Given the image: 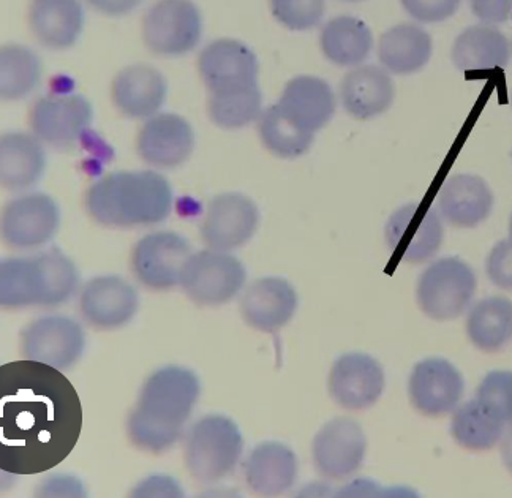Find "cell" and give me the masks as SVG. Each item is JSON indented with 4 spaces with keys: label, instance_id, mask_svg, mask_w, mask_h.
<instances>
[{
    "label": "cell",
    "instance_id": "obj_45",
    "mask_svg": "<svg viewBox=\"0 0 512 498\" xmlns=\"http://www.w3.org/2000/svg\"><path fill=\"white\" fill-rule=\"evenodd\" d=\"M501 459L503 464L512 473V424L508 432L501 438Z\"/></svg>",
    "mask_w": 512,
    "mask_h": 498
},
{
    "label": "cell",
    "instance_id": "obj_11",
    "mask_svg": "<svg viewBox=\"0 0 512 498\" xmlns=\"http://www.w3.org/2000/svg\"><path fill=\"white\" fill-rule=\"evenodd\" d=\"M86 348V334L78 321L64 315L37 318L21 332L24 358L70 369L80 361Z\"/></svg>",
    "mask_w": 512,
    "mask_h": 498
},
{
    "label": "cell",
    "instance_id": "obj_1",
    "mask_svg": "<svg viewBox=\"0 0 512 498\" xmlns=\"http://www.w3.org/2000/svg\"><path fill=\"white\" fill-rule=\"evenodd\" d=\"M81 400L61 370L37 361L0 367V468L37 475L64 462L81 434Z\"/></svg>",
    "mask_w": 512,
    "mask_h": 498
},
{
    "label": "cell",
    "instance_id": "obj_9",
    "mask_svg": "<svg viewBox=\"0 0 512 498\" xmlns=\"http://www.w3.org/2000/svg\"><path fill=\"white\" fill-rule=\"evenodd\" d=\"M198 72L209 95L233 94L260 87V62L249 46L234 38L209 43L198 57Z\"/></svg>",
    "mask_w": 512,
    "mask_h": 498
},
{
    "label": "cell",
    "instance_id": "obj_8",
    "mask_svg": "<svg viewBox=\"0 0 512 498\" xmlns=\"http://www.w3.org/2000/svg\"><path fill=\"white\" fill-rule=\"evenodd\" d=\"M203 34V19L192 0H159L143 19L147 50L163 57H179L195 50Z\"/></svg>",
    "mask_w": 512,
    "mask_h": 498
},
{
    "label": "cell",
    "instance_id": "obj_41",
    "mask_svg": "<svg viewBox=\"0 0 512 498\" xmlns=\"http://www.w3.org/2000/svg\"><path fill=\"white\" fill-rule=\"evenodd\" d=\"M471 12L482 24H503L511 18L512 0H468Z\"/></svg>",
    "mask_w": 512,
    "mask_h": 498
},
{
    "label": "cell",
    "instance_id": "obj_2",
    "mask_svg": "<svg viewBox=\"0 0 512 498\" xmlns=\"http://www.w3.org/2000/svg\"><path fill=\"white\" fill-rule=\"evenodd\" d=\"M200 380L185 367L155 370L128 416L127 434L136 448L163 453L181 437L200 397Z\"/></svg>",
    "mask_w": 512,
    "mask_h": 498
},
{
    "label": "cell",
    "instance_id": "obj_23",
    "mask_svg": "<svg viewBox=\"0 0 512 498\" xmlns=\"http://www.w3.org/2000/svg\"><path fill=\"white\" fill-rule=\"evenodd\" d=\"M168 95L165 76L151 65H130L117 73L111 99L119 113L130 119H149L159 114Z\"/></svg>",
    "mask_w": 512,
    "mask_h": 498
},
{
    "label": "cell",
    "instance_id": "obj_7",
    "mask_svg": "<svg viewBox=\"0 0 512 498\" xmlns=\"http://www.w3.org/2000/svg\"><path fill=\"white\" fill-rule=\"evenodd\" d=\"M247 271L238 258L222 250L192 253L181 277L185 295L200 306H223L241 293Z\"/></svg>",
    "mask_w": 512,
    "mask_h": 498
},
{
    "label": "cell",
    "instance_id": "obj_36",
    "mask_svg": "<svg viewBox=\"0 0 512 498\" xmlns=\"http://www.w3.org/2000/svg\"><path fill=\"white\" fill-rule=\"evenodd\" d=\"M208 111L211 121L220 129L238 130L260 119L263 95L260 87L233 94L209 95Z\"/></svg>",
    "mask_w": 512,
    "mask_h": 498
},
{
    "label": "cell",
    "instance_id": "obj_40",
    "mask_svg": "<svg viewBox=\"0 0 512 498\" xmlns=\"http://www.w3.org/2000/svg\"><path fill=\"white\" fill-rule=\"evenodd\" d=\"M486 272L495 287L512 291V241L505 239L495 244L487 255Z\"/></svg>",
    "mask_w": 512,
    "mask_h": 498
},
{
    "label": "cell",
    "instance_id": "obj_26",
    "mask_svg": "<svg viewBox=\"0 0 512 498\" xmlns=\"http://www.w3.org/2000/svg\"><path fill=\"white\" fill-rule=\"evenodd\" d=\"M29 26L49 50H68L83 34V5L80 0H32Z\"/></svg>",
    "mask_w": 512,
    "mask_h": 498
},
{
    "label": "cell",
    "instance_id": "obj_15",
    "mask_svg": "<svg viewBox=\"0 0 512 498\" xmlns=\"http://www.w3.org/2000/svg\"><path fill=\"white\" fill-rule=\"evenodd\" d=\"M260 225V209L252 198L228 192L209 201L201 238L209 249L231 252L245 246Z\"/></svg>",
    "mask_w": 512,
    "mask_h": 498
},
{
    "label": "cell",
    "instance_id": "obj_13",
    "mask_svg": "<svg viewBox=\"0 0 512 498\" xmlns=\"http://www.w3.org/2000/svg\"><path fill=\"white\" fill-rule=\"evenodd\" d=\"M92 119L94 110L83 95L49 94L32 106L31 129L42 143L68 149L83 138Z\"/></svg>",
    "mask_w": 512,
    "mask_h": 498
},
{
    "label": "cell",
    "instance_id": "obj_47",
    "mask_svg": "<svg viewBox=\"0 0 512 498\" xmlns=\"http://www.w3.org/2000/svg\"><path fill=\"white\" fill-rule=\"evenodd\" d=\"M343 2H351V4H356V2H364V0H343Z\"/></svg>",
    "mask_w": 512,
    "mask_h": 498
},
{
    "label": "cell",
    "instance_id": "obj_21",
    "mask_svg": "<svg viewBox=\"0 0 512 498\" xmlns=\"http://www.w3.org/2000/svg\"><path fill=\"white\" fill-rule=\"evenodd\" d=\"M298 293L282 277H263L247 287L241 298V315L256 331H280L298 310Z\"/></svg>",
    "mask_w": 512,
    "mask_h": 498
},
{
    "label": "cell",
    "instance_id": "obj_16",
    "mask_svg": "<svg viewBox=\"0 0 512 498\" xmlns=\"http://www.w3.org/2000/svg\"><path fill=\"white\" fill-rule=\"evenodd\" d=\"M367 438L350 418L331 419L313 438V464L328 480H347L364 464Z\"/></svg>",
    "mask_w": 512,
    "mask_h": 498
},
{
    "label": "cell",
    "instance_id": "obj_48",
    "mask_svg": "<svg viewBox=\"0 0 512 498\" xmlns=\"http://www.w3.org/2000/svg\"><path fill=\"white\" fill-rule=\"evenodd\" d=\"M511 103H512V95H511Z\"/></svg>",
    "mask_w": 512,
    "mask_h": 498
},
{
    "label": "cell",
    "instance_id": "obj_25",
    "mask_svg": "<svg viewBox=\"0 0 512 498\" xmlns=\"http://www.w3.org/2000/svg\"><path fill=\"white\" fill-rule=\"evenodd\" d=\"M396 97V86L389 72L375 65H359L343 76L340 100L354 119L369 121L386 113Z\"/></svg>",
    "mask_w": 512,
    "mask_h": 498
},
{
    "label": "cell",
    "instance_id": "obj_22",
    "mask_svg": "<svg viewBox=\"0 0 512 498\" xmlns=\"http://www.w3.org/2000/svg\"><path fill=\"white\" fill-rule=\"evenodd\" d=\"M275 105L301 129L317 133L336 114L337 99L328 81L318 76L301 75L285 84Z\"/></svg>",
    "mask_w": 512,
    "mask_h": 498
},
{
    "label": "cell",
    "instance_id": "obj_32",
    "mask_svg": "<svg viewBox=\"0 0 512 498\" xmlns=\"http://www.w3.org/2000/svg\"><path fill=\"white\" fill-rule=\"evenodd\" d=\"M467 334L471 344L486 353H497L512 340V301L503 296H490L476 302L467 318Z\"/></svg>",
    "mask_w": 512,
    "mask_h": 498
},
{
    "label": "cell",
    "instance_id": "obj_37",
    "mask_svg": "<svg viewBox=\"0 0 512 498\" xmlns=\"http://www.w3.org/2000/svg\"><path fill=\"white\" fill-rule=\"evenodd\" d=\"M272 16L290 31L317 27L326 12V0H269Z\"/></svg>",
    "mask_w": 512,
    "mask_h": 498
},
{
    "label": "cell",
    "instance_id": "obj_24",
    "mask_svg": "<svg viewBox=\"0 0 512 498\" xmlns=\"http://www.w3.org/2000/svg\"><path fill=\"white\" fill-rule=\"evenodd\" d=\"M494 203V193L489 184L475 174L452 176L438 195L441 219L457 228H475L486 222Z\"/></svg>",
    "mask_w": 512,
    "mask_h": 498
},
{
    "label": "cell",
    "instance_id": "obj_28",
    "mask_svg": "<svg viewBox=\"0 0 512 498\" xmlns=\"http://www.w3.org/2000/svg\"><path fill=\"white\" fill-rule=\"evenodd\" d=\"M46 168L42 141L29 133L10 132L0 138V182L8 190L34 187Z\"/></svg>",
    "mask_w": 512,
    "mask_h": 498
},
{
    "label": "cell",
    "instance_id": "obj_43",
    "mask_svg": "<svg viewBox=\"0 0 512 498\" xmlns=\"http://www.w3.org/2000/svg\"><path fill=\"white\" fill-rule=\"evenodd\" d=\"M40 497H84L86 489L73 476H53L38 489Z\"/></svg>",
    "mask_w": 512,
    "mask_h": 498
},
{
    "label": "cell",
    "instance_id": "obj_12",
    "mask_svg": "<svg viewBox=\"0 0 512 498\" xmlns=\"http://www.w3.org/2000/svg\"><path fill=\"white\" fill-rule=\"evenodd\" d=\"M192 257L189 241L174 231H155L136 242L132 271L144 287L170 290L181 285L182 272Z\"/></svg>",
    "mask_w": 512,
    "mask_h": 498
},
{
    "label": "cell",
    "instance_id": "obj_39",
    "mask_svg": "<svg viewBox=\"0 0 512 498\" xmlns=\"http://www.w3.org/2000/svg\"><path fill=\"white\" fill-rule=\"evenodd\" d=\"M400 4L418 23L437 24L456 15L462 0H400Z\"/></svg>",
    "mask_w": 512,
    "mask_h": 498
},
{
    "label": "cell",
    "instance_id": "obj_34",
    "mask_svg": "<svg viewBox=\"0 0 512 498\" xmlns=\"http://www.w3.org/2000/svg\"><path fill=\"white\" fill-rule=\"evenodd\" d=\"M258 133L264 148L280 159H298L309 152L315 140V133L294 124L277 105L269 106L261 113Z\"/></svg>",
    "mask_w": 512,
    "mask_h": 498
},
{
    "label": "cell",
    "instance_id": "obj_44",
    "mask_svg": "<svg viewBox=\"0 0 512 498\" xmlns=\"http://www.w3.org/2000/svg\"><path fill=\"white\" fill-rule=\"evenodd\" d=\"M97 12L106 16H124L132 13L143 0H86Z\"/></svg>",
    "mask_w": 512,
    "mask_h": 498
},
{
    "label": "cell",
    "instance_id": "obj_6",
    "mask_svg": "<svg viewBox=\"0 0 512 498\" xmlns=\"http://www.w3.org/2000/svg\"><path fill=\"white\" fill-rule=\"evenodd\" d=\"M478 279L464 260L446 257L427 266L416 287V299L427 317L437 321L456 320L475 298Z\"/></svg>",
    "mask_w": 512,
    "mask_h": 498
},
{
    "label": "cell",
    "instance_id": "obj_29",
    "mask_svg": "<svg viewBox=\"0 0 512 498\" xmlns=\"http://www.w3.org/2000/svg\"><path fill=\"white\" fill-rule=\"evenodd\" d=\"M452 62L460 72H484L505 68L511 59V43L490 24L467 27L452 45Z\"/></svg>",
    "mask_w": 512,
    "mask_h": 498
},
{
    "label": "cell",
    "instance_id": "obj_3",
    "mask_svg": "<svg viewBox=\"0 0 512 498\" xmlns=\"http://www.w3.org/2000/svg\"><path fill=\"white\" fill-rule=\"evenodd\" d=\"M173 189L155 171H114L87 189L84 204L95 222L111 228L146 227L168 219Z\"/></svg>",
    "mask_w": 512,
    "mask_h": 498
},
{
    "label": "cell",
    "instance_id": "obj_10",
    "mask_svg": "<svg viewBox=\"0 0 512 498\" xmlns=\"http://www.w3.org/2000/svg\"><path fill=\"white\" fill-rule=\"evenodd\" d=\"M445 230L437 211L422 204H405L386 223V244L397 260L421 265L441 249Z\"/></svg>",
    "mask_w": 512,
    "mask_h": 498
},
{
    "label": "cell",
    "instance_id": "obj_4",
    "mask_svg": "<svg viewBox=\"0 0 512 498\" xmlns=\"http://www.w3.org/2000/svg\"><path fill=\"white\" fill-rule=\"evenodd\" d=\"M78 285V269L61 250L0 263V304L7 309L61 306L75 295Z\"/></svg>",
    "mask_w": 512,
    "mask_h": 498
},
{
    "label": "cell",
    "instance_id": "obj_27",
    "mask_svg": "<svg viewBox=\"0 0 512 498\" xmlns=\"http://www.w3.org/2000/svg\"><path fill=\"white\" fill-rule=\"evenodd\" d=\"M298 457L293 449L279 442H264L253 448L244 465L245 481L261 495L290 491L298 480Z\"/></svg>",
    "mask_w": 512,
    "mask_h": 498
},
{
    "label": "cell",
    "instance_id": "obj_19",
    "mask_svg": "<svg viewBox=\"0 0 512 498\" xmlns=\"http://www.w3.org/2000/svg\"><path fill=\"white\" fill-rule=\"evenodd\" d=\"M195 143V132L187 119L179 114L159 113L144 122L136 151L147 165L171 170L190 159Z\"/></svg>",
    "mask_w": 512,
    "mask_h": 498
},
{
    "label": "cell",
    "instance_id": "obj_33",
    "mask_svg": "<svg viewBox=\"0 0 512 498\" xmlns=\"http://www.w3.org/2000/svg\"><path fill=\"white\" fill-rule=\"evenodd\" d=\"M506 424L487 410L478 400L456 408L452 416L451 434L462 448L470 451H489L500 443Z\"/></svg>",
    "mask_w": 512,
    "mask_h": 498
},
{
    "label": "cell",
    "instance_id": "obj_5",
    "mask_svg": "<svg viewBox=\"0 0 512 498\" xmlns=\"http://www.w3.org/2000/svg\"><path fill=\"white\" fill-rule=\"evenodd\" d=\"M242 453L241 429L228 416H204L190 427L185 438V465L200 483L222 481L236 468Z\"/></svg>",
    "mask_w": 512,
    "mask_h": 498
},
{
    "label": "cell",
    "instance_id": "obj_30",
    "mask_svg": "<svg viewBox=\"0 0 512 498\" xmlns=\"http://www.w3.org/2000/svg\"><path fill=\"white\" fill-rule=\"evenodd\" d=\"M432 37L418 24L403 23L381 35L378 57L384 70L394 75H413L429 64Z\"/></svg>",
    "mask_w": 512,
    "mask_h": 498
},
{
    "label": "cell",
    "instance_id": "obj_42",
    "mask_svg": "<svg viewBox=\"0 0 512 498\" xmlns=\"http://www.w3.org/2000/svg\"><path fill=\"white\" fill-rule=\"evenodd\" d=\"M133 497H184V491L170 476H151L133 489Z\"/></svg>",
    "mask_w": 512,
    "mask_h": 498
},
{
    "label": "cell",
    "instance_id": "obj_38",
    "mask_svg": "<svg viewBox=\"0 0 512 498\" xmlns=\"http://www.w3.org/2000/svg\"><path fill=\"white\" fill-rule=\"evenodd\" d=\"M476 400L497 416L500 421L511 426L512 424V372L509 370H494L484 377L478 391Z\"/></svg>",
    "mask_w": 512,
    "mask_h": 498
},
{
    "label": "cell",
    "instance_id": "obj_46",
    "mask_svg": "<svg viewBox=\"0 0 512 498\" xmlns=\"http://www.w3.org/2000/svg\"><path fill=\"white\" fill-rule=\"evenodd\" d=\"M509 241H512V214L511 220H509Z\"/></svg>",
    "mask_w": 512,
    "mask_h": 498
},
{
    "label": "cell",
    "instance_id": "obj_20",
    "mask_svg": "<svg viewBox=\"0 0 512 498\" xmlns=\"http://www.w3.org/2000/svg\"><path fill=\"white\" fill-rule=\"evenodd\" d=\"M138 306V293L121 277H95L81 290V314L89 325L98 329L122 328L133 320Z\"/></svg>",
    "mask_w": 512,
    "mask_h": 498
},
{
    "label": "cell",
    "instance_id": "obj_35",
    "mask_svg": "<svg viewBox=\"0 0 512 498\" xmlns=\"http://www.w3.org/2000/svg\"><path fill=\"white\" fill-rule=\"evenodd\" d=\"M42 80L40 57L26 46L5 45L0 50V95L4 100L24 99Z\"/></svg>",
    "mask_w": 512,
    "mask_h": 498
},
{
    "label": "cell",
    "instance_id": "obj_18",
    "mask_svg": "<svg viewBox=\"0 0 512 498\" xmlns=\"http://www.w3.org/2000/svg\"><path fill=\"white\" fill-rule=\"evenodd\" d=\"M386 386L383 366L364 353H347L336 359L329 374V394L347 410H366L381 399Z\"/></svg>",
    "mask_w": 512,
    "mask_h": 498
},
{
    "label": "cell",
    "instance_id": "obj_14",
    "mask_svg": "<svg viewBox=\"0 0 512 498\" xmlns=\"http://www.w3.org/2000/svg\"><path fill=\"white\" fill-rule=\"evenodd\" d=\"M59 223L61 211L54 198L46 193H29L5 206L0 233L13 249H38L56 236Z\"/></svg>",
    "mask_w": 512,
    "mask_h": 498
},
{
    "label": "cell",
    "instance_id": "obj_31",
    "mask_svg": "<svg viewBox=\"0 0 512 498\" xmlns=\"http://www.w3.org/2000/svg\"><path fill=\"white\" fill-rule=\"evenodd\" d=\"M324 57L339 67H359L373 48V34L362 19L342 15L324 24L320 34Z\"/></svg>",
    "mask_w": 512,
    "mask_h": 498
},
{
    "label": "cell",
    "instance_id": "obj_17",
    "mask_svg": "<svg viewBox=\"0 0 512 498\" xmlns=\"http://www.w3.org/2000/svg\"><path fill=\"white\" fill-rule=\"evenodd\" d=\"M464 393V377L454 364L443 358L424 359L416 364L408 382L411 405L429 418L454 412Z\"/></svg>",
    "mask_w": 512,
    "mask_h": 498
}]
</instances>
